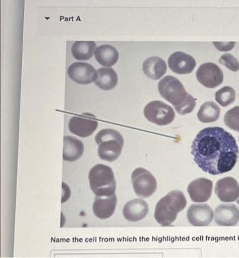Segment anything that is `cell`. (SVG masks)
<instances>
[{
	"label": "cell",
	"mask_w": 239,
	"mask_h": 258,
	"mask_svg": "<svg viewBox=\"0 0 239 258\" xmlns=\"http://www.w3.org/2000/svg\"><path fill=\"white\" fill-rule=\"evenodd\" d=\"M194 161L204 172L211 175L232 170L238 160L239 150L232 135L221 127L200 131L192 146Z\"/></svg>",
	"instance_id": "6da1fadb"
},
{
	"label": "cell",
	"mask_w": 239,
	"mask_h": 258,
	"mask_svg": "<svg viewBox=\"0 0 239 258\" xmlns=\"http://www.w3.org/2000/svg\"><path fill=\"white\" fill-rule=\"evenodd\" d=\"M158 90L163 99L169 102L181 115L192 113L196 99L186 92L182 83L173 76H166L158 84Z\"/></svg>",
	"instance_id": "7a4b0ae2"
},
{
	"label": "cell",
	"mask_w": 239,
	"mask_h": 258,
	"mask_svg": "<svg viewBox=\"0 0 239 258\" xmlns=\"http://www.w3.org/2000/svg\"><path fill=\"white\" fill-rule=\"evenodd\" d=\"M188 201L180 190H172L161 198L156 205L155 218L163 226H169L174 222L177 215L186 207Z\"/></svg>",
	"instance_id": "3957f363"
},
{
	"label": "cell",
	"mask_w": 239,
	"mask_h": 258,
	"mask_svg": "<svg viewBox=\"0 0 239 258\" xmlns=\"http://www.w3.org/2000/svg\"><path fill=\"white\" fill-rule=\"evenodd\" d=\"M95 142L99 145L98 155L100 159L108 162L118 159L125 143L122 135L111 128L100 131L95 136Z\"/></svg>",
	"instance_id": "277c9868"
},
{
	"label": "cell",
	"mask_w": 239,
	"mask_h": 258,
	"mask_svg": "<svg viewBox=\"0 0 239 258\" xmlns=\"http://www.w3.org/2000/svg\"><path fill=\"white\" fill-rule=\"evenodd\" d=\"M90 188L96 196L105 197L115 194L116 182L112 169L107 165H94L88 174Z\"/></svg>",
	"instance_id": "5b68a950"
},
{
	"label": "cell",
	"mask_w": 239,
	"mask_h": 258,
	"mask_svg": "<svg viewBox=\"0 0 239 258\" xmlns=\"http://www.w3.org/2000/svg\"><path fill=\"white\" fill-rule=\"evenodd\" d=\"M133 187L138 197L147 198L153 196L157 188V180L147 169L138 167L132 175Z\"/></svg>",
	"instance_id": "8992f818"
},
{
	"label": "cell",
	"mask_w": 239,
	"mask_h": 258,
	"mask_svg": "<svg viewBox=\"0 0 239 258\" xmlns=\"http://www.w3.org/2000/svg\"><path fill=\"white\" fill-rule=\"evenodd\" d=\"M144 114L149 122L159 126L171 124L176 117L172 107L160 101H152L146 105Z\"/></svg>",
	"instance_id": "52a82bcc"
},
{
	"label": "cell",
	"mask_w": 239,
	"mask_h": 258,
	"mask_svg": "<svg viewBox=\"0 0 239 258\" xmlns=\"http://www.w3.org/2000/svg\"><path fill=\"white\" fill-rule=\"evenodd\" d=\"M196 78L204 87L213 89L222 84L223 73L215 63H204L198 68Z\"/></svg>",
	"instance_id": "ba28073f"
},
{
	"label": "cell",
	"mask_w": 239,
	"mask_h": 258,
	"mask_svg": "<svg viewBox=\"0 0 239 258\" xmlns=\"http://www.w3.org/2000/svg\"><path fill=\"white\" fill-rule=\"evenodd\" d=\"M68 75L77 84L88 85L95 82L97 71L91 64L85 62L73 63L68 69Z\"/></svg>",
	"instance_id": "9c48e42d"
},
{
	"label": "cell",
	"mask_w": 239,
	"mask_h": 258,
	"mask_svg": "<svg viewBox=\"0 0 239 258\" xmlns=\"http://www.w3.org/2000/svg\"><path fill=\"white\" fill-rule=\"evenodd\" d=\"M187 217L194 226H208L213 220L214 213L208 204H194L189 208Z\"/></svg>",
	"instance_id": "30bf717a"
},
{
	"label": "cell",
	"mask_w": 239,
	"mask_h": 258,
	"mask_svg": "<svg viewBox=\"0 0 239 258\" xmlns=\"http://www.w3.org/2000/svg\"><path fill=\"white\" fill-rule=\"evenodd\" d=\"M213 182L207 178L196 179L190 182L188 187L191 200L196 203L207 202L211 197Z\"/></svg>",
	"instance_id": "8fae6325"
},
{
	"label": "cell",
	"mask_w": 239,
	"mask_h": 258,
	"mask_svg": "<svg viewBox=\"0 0 239 258\" xmlns=\"http://www.w3.org/2000/svg\"><path fill=\"white\" fill-rule=\"evenodd\" d=\"M215 192L221 202H235L239 196V184L236 179L226 177L217 181Z\"/></svg>",
	"instance_id": "7c38bea8"
},
{
	"label": "cell",
	"mask_w": 239,
	"mask_h": 258,
	"mask_svg": "<svg viewBox=\"0 0 239 258\" xmlns=\"http://www.w3.org/2000/svg\"><path fill=\"white\" fill-rule=\"evenodd\" d=\"M167 62L171 71L179 75L190 74L196 66V61L192 55L181 51L173 53Z\"/></svg>",
	"instance_id": "4fadbf2b"
},
{
	"label": "cell",
	"mask_w": 239,
	"mask_h": 258,
	"mask_svg": "<svg viewBox=\"0 0 239 258\" xmlns=\"http://www.w3.org/2000/svg\"><path fill=\"white\" fill-rule=\"evenodd\" d=\"M215 221L220 226H234L239 221V209L233 204H221L215 209Z\"/></svg>",
	"instance_id": "5bb4252c"
},
{
	"label": "cell",
	"mask_w": 239,
	"mask_h": 258,
	"mask_svg": "<svg viewBox=\"0 0 239 258\" xmlns=\"http://www.w3.org/2000/svg\"><path fill=\"white\" fill-rule=\"evenodd\" d=\"M97 121L94 119L81 116L71 117L69 122V131L80 138H88L92 136L98 127Z\"/></svg>",
	"instance_id": "9a60e30c"
},
{
	"label": "cell",
	"mask_w": 239,
	"mask_h": 258,
	"mask_svg": "<svg viewBox=\"0 0 239 258\" xmlns=\"http://www.w3.org/2000/svg\"><path fill=\"white\" fill-rule=\"evenodd\" d=\"M149 211L147 202L142 199H135L127 202L123 208L125 218L132 222H138L145 218Z\"/></svg>",
	"instance_id": "2e32d148"
},
{
	"label": "cell",
	"mask_w": 239,
	"mask_h": 258,
	"mask_svg": "<svg viewBox=\"0 0 239 258\" xmlns=\"http://www.w3.org/2000/svg\"><path fill=\"white\" fill-rule=\"evenodd\" d=\"M117 205V196H105L99 197L96 196L94 200L92 210L96 217L101 219L109 218L114 213Z\"/></svg>",
	"instance_id": "e0dca14e"
},
{
	"label": "cell",
	"mask_w": 239,
	"mask_h": 258,
	"mask_svg": "<svg viewBox=\"0 0 239 258\" xmlns=\"http://www.w3.org/2000/svg\"><path fill=\"white\" fill-rule=\"evenodd\" d=\"M84 152V145L79 139L73 136L64 138L63 159L73 162L80 159Z\"/></svg>",
	"instance_id": "ac0fdd59"
},
{
	"label": "cell",
	"mask_w": 239,
	"mask_h": 258,
	"mask_svg": "<svg viewBox=\"0 0 239 258\" xmlns=\"http://www.w3.org/2000/svg\"><path fill=\"white\" fill-rule=\"evenodd\" d=\"M144 74L153 80L161 78L167 72V65L161 57L153 56L148 57L143 63Z\"/></svg>",
	"instance_id": "d6986e66"
},
{
	"label": "cell",
	"mask_w": 239,
	"mask_h": 258,
	"mask_svg": "<svg viewBox=\"0 0 239 258\" xmlns=\"http://www.w3.org/2000/svg\"><path fill=\"white\" fill-rule=\"evenodd\" d=\"M94 55L96 60L105 67H111L116 63L119 58V53L113 46L103 45L96 47Z\"/></svg>",
	"instance_id": "ffe728a7"
},
{
	"label": "cell",
	"mask_w": 239,
	"mask_h": 258,
	"mask_svg": "<svg viewBox=\"0 0 239 258\" xmlns=\"http://www.w3.org/2000/svg\"><path fill=\"white\" fill-rule=\"evenodd\" d=\"M118 82L116 72L111 68H100L97 71L95 84L101 89L108 91L113 89Z\"/></svg>",
	"instance_id": "44dd1931"
},
{
	"label": "cell",
	"mask_w": 239,
	"mask_h": 258,
	"mask_svg": "<svg viewBox=\"0 0 239 258\" xmlns=\"http://www.w3.org/2000/svg\"><path fill=\"white\" fill-rule=\"evenodd\" d=\"M96 47V43L93 41H77L71 48V53L78 60L86 61L93 56Z\"/></svg>",
	"instance_id": "7402d4cb"
},
{
	"label": "cell",
	"mask_w": 239,
	"mask_h": 258,
	"mask_svg": "<svg viewBox=\"0 0 239 258\" xmlns=\"http://www.w3.org/2000/svg\"><path fill=\"white\" fill-rule=\"evenodd\" d=\"M220 113V107L215 102H206L198 111V118L202 123L214 122L218 120Z\"/></svg>",
	"instance_id": "603a6c76"
},
{
	"label": "cell",
	"mask_w": 239,
	"mask_h": 258,
	"mask_svg": "<svg viewBox=\"0 0 239 258\" xmlns=\"http://www.w3.org/2000/svg\"><path fill=\"white\" fill-rule=\"evenodd\" d=\"M236 92L230 86H225L215 93V100L222 107H227L236 100Z\"/></svg>",
	"instance_id": "cb8c5ba5"
},
{
	"label": "cell",
	"mask_w": 239,
	"mask_h": 258,
	"mask_svg": "<svg viewBox=\"0 0 239 258\" xmlns=\"http://www.w3.org/2000/svg\"><path fill=\"white\" fill-rule=\"evenodd\" d=\"M223 120L225 126L231 130L239 133V106H236L227 111Z\"/></svg>",
	"instance_id": "d4e9b609"
},
{
	"label": "cell",
	"mask_w": 239,
	"mask_h": 258,
	"mask_svg": "<svg viewBox=\"0 0 239 258\" xmlns=\"http://www.w3.org/2000/svg\"><path fill=\"white\" fill-rule=\"evenodd\" d=\"M219 62L233 72H237L239 70L238 61L230 53L223 54L219 59Z\"/></svg>",
	"instance_id": "484cf974"
},
{
	"label": "cell",
	"mask_w": 239,
	"mask_h": 258,
	"mask_svg": "<svg viewBox=\"0 0 239 258\" xmlns=\"http://www.w3.org/2000/svg\"><path fill=\"white\" fill-rule=\"evenodd\" d=\"M216 49L220 51H229L232 50L236 45L235 42H213Z\"/></svg>",
	"instance_id": "4316f807"
},
{
	"label": "cell",
	"mask_w": 239,
	"mask_h": 258,
	"mask_svg": "<svg viewBox=\"0 0 239 258\" xmlns=\"http://www.w3.org/2000/svg\"><path fill=\"white\" fill-rule=\"evenodd\" d=\"M237 204H238V205H239V198H238V200H237Z\"/></svg>",
	"instance_id": "83f0119b"
},
{
	"label": "cell",
	"mask_w": 239,
	"mask_h": 258,
	"mask_svg": "<svg viewBox=\"0 0 239 258\" xmlns=\"http://www.w3.org/2000/svg\"><path fill=\"white\" fill-rule=\"evenodd\" d=\"M238 140H239V136H238Z\"/></svg>",
	"instance_id": "f1b7e54d"
}]
</instances>
